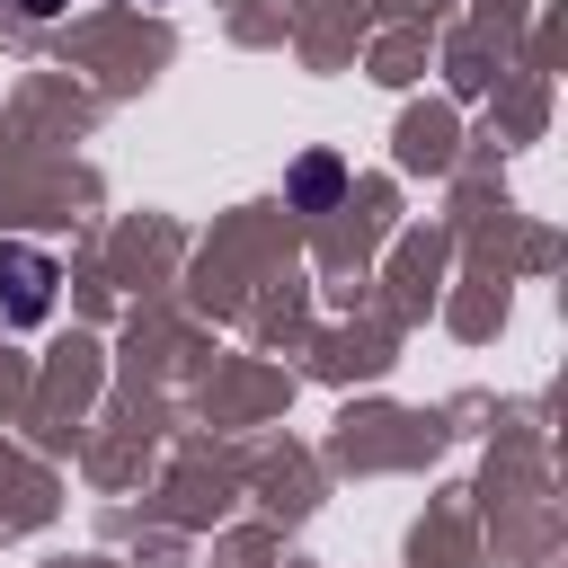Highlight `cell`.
I'll return each instance as SVG.
<instances>
[{
	"label": "cell",
	"mask_w": 568,
	"mask_h": 568,
	"mask_svg": "<svg viewBox=\"0 0 568 568\" xmlns=\"http://www.w3.org/2000/svg\"><path fill=\"white\" fill-rule=\"evenodd\" d=\"M18 9H27V18H62L71 0H18Z\"/></svg>",
	"instance_id": "cell-3"
},
{
	"label": "cell",
	"mask_w": 568,
	"mask_h": 568,
	"mask_svg": "<svg viewBox=\"0 0 568 568\" xmlns=\"http://www.w3.org/2000/svg\"><path fill=\"white\" fill-rule=\"evenodd\" d=\"M53 293H62L53 248L0 240V328H44V320H53Z\"/></svg>",
	"instance_id": "cell-1"
},
{
	"label": "cell",
	"mask_w": 568,
	"mask_h": 568,
	"mask_svg": "<svg viewBox=\"0 0 568 568\" xmlns=\"http://www.w3.org/2000/svg\"><path fill=\"white\" fill-rule=\"evenodd\" d=\"M293 204H311V213H328L337 204V186H346V169H337V151H311V160H293Z\"/></svg>",
	"instance_id": "cell-2"
}]
</instances>
